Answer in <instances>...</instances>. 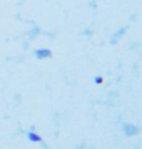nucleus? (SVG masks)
Masks as SVG:
<instances>
[{"instance_id": "f257e3e1", "label": "nucleus", "mask_w": 142, "mask_h": 149, "mask_svg": "<svg viewBox=\"0 0 142 149\" xmlns=\"http://www.w3.org/2000/svg\"><path fill=\"white\" fill-rule=\"evenodd\" d=\"M52 50L50 49H38L35 50V57L38 60H43V58H50L52 57Z\"/></svg>"}, {"instance_id": "f03ea898", "label": "nucleus", "mask_w": 142, "mask_h": 149, "mask_svg": "<svg viewBox=\"0 0 142 149\" xmlns=\"http://www.w3.org/2000/svg\"><path fill=\"white\" fill-rule=\"evenodd\" d=\"M124 130V134L125 135H136V134H139V127H136V125H131V124H125L123 127Z\"/></svg>"}, {"instance_id": "7ed1b4c3", "label": "nucleus", "mask_w": 142, "mask_h": 149, "mask_svg": "<svg viewBox=\"0 0 142 149\" xmlns=\"http://www.w3.org/2000/svg\"><path fill=\"white\" fill-rule=\"evenodd\" d=\"M28 139L31 141V142H40L42 141V138H40V135H38L36 132H28Z\"/></svg>"}, {"instance_id": "20e7f679", "label": "nucleus", "mask_w": 142, "mask_h": 149, "mask_svg": "<svg viewBox=\"0 0 142 149\" xmlns=\"http://www.w3.org/2000/svg\"><path fill=\"white\" fill-rule=\"evenodd\" d=\"M125 31H127V28H125V26H124V28H121V31H117V32L114 33V35H113V39H111V42H113V43H116L117 39L121 38L124 33H125Z\"/></svg>"}, {"instance_id": "39448f33", "label": "nucleus", "mask_w": 142, "mask_h": 149, "mask_svg": "<svg viewBox=\"0 0 142 149\" xmlns=\"http://www.w3.org/2000/svg\"><path fill=\"white\" fill-rule=\"evenodd\" d=\"M93 81H95V84H102V82H103V78L102 77H95Z\"/></svg>"}]
</instances>
